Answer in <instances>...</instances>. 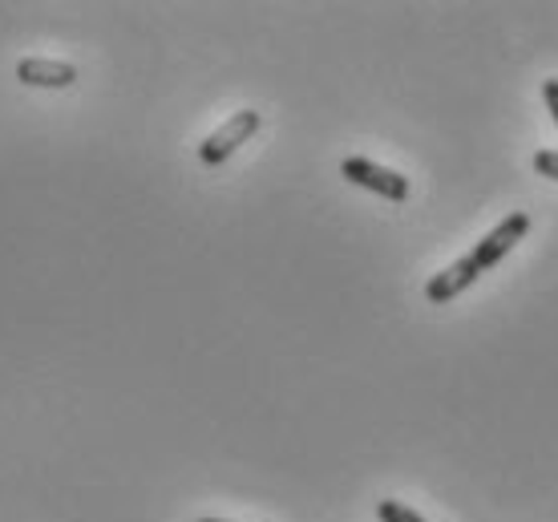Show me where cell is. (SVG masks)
Here are the masks:
<instances>
[{
  "instance_id": "1",
  "label": "cell",
  "mask_w": 558,
  "mask_h": 522,
  "mask_svg": "<svg viewBox=\"0 0 558 522\" xmlns=\"http://www.w3.org/2000/svg\"><path fill=\"white\" fill-rule=\"evenodd\" d=\"M255 130H259V110H239L235 118H227L223 126L215 130L203 146H198V158H203V167H223L227 158L235 155L243 142L252 138Z\"/></svg>"
},
{
  "instance_id": "5",
  "label": "cell",
  "mask_w": 558,
  "mask_h": 522,
  "mask_svg": "<svg viewBox=\"0 0 558 522\" xmlns=\"http://www.w3.org/2000/svg\"><path fill=\"white\" fill-rule=\"evenodd\" d=\"M16 82L21 85H41V89H65L77 82V70L65 61H45V57H25L16 65Z\"/></svg>"
},
{
  "instance_id": "8",
  "label": "cell",
  "mask_w": 558,
  "mask_h": 522,
  "mask_svg": "<svg viewBox=\"0 0 558 522\" xmlns=\"http://www.w3.org/2000/svg\"><path fill=\"white\" fill-rule=\"evenodd\" d=\"M543 98H546V110H550V118L558 122V77H546V82H543Z\"/></svg>"
},
{
  "instance_id": "9",
  "label": "cell",
  "mask_w": 558,
  "mask_h": 522,
  "mask_svg": "<svg viewBox=\"0 0 558 522\" xmlns=\"http://www.w3.org/2000/svg\"><path fill=\"white\" fill-rule=\"evenodd\" d=\"M198 522H223V519H198Z\"/></svg>"
},
{
  "instance_id": "3",
  "label": "cell",
  "mask_w": 558,
  "mask_h": 522,
  "mask_svg": "<svg viewBox=\"0 0 558 522\" xmlns=\"http://www.w3.org/2000/svg\"><path fill=\"white\" fill-rule=\"evenodd\" d=\"M526 231H531V215H526V211L506 215V219L498 227H494V231H486V235H482V243H477V247L470 255L477 259V268H482V271L498 268L506 255H510L518 247V243L526 240Z\"/></svg>"
},
{
  "instance_id": "4",
  "label": "cell",
  "mask_w": 558,
  "mask_h": 522,
  "mask_svg": "<svg viewBox=\"0 0 558 522\" xmlns=\"http://www.w3.org/2000/svg\"><path fill=\"white\" fill-rule=\"evenodd\" d=\"M477 276H482V268H477L474 255H461V259H453L446 271H437V276L425 283V296H429V304H449V300L461 296Z\"/></svg>"
},
{
  "instance_id": "6",
  "label": "cell",
  "mask_w": 558,
  "mask_h": 522,
  "mask_svg": "<svg viewBox=\"0 0 558 522\" xmlns=\"http://www.w3.org/2000/svg\"><path fill=\"white\" fill-rule=\"evenodd\" d=\"M377 519H380V522H425V519L417 514V510H409L405 502H392V498L377 502Z\"/></svg>"
},
{
  "instance_id": "2",
  "label": "cell",
  "mask_w": 558,
  "mask_h": 522,
  "mask_svg": "<svg viewBox=\"0 0 558 522\" xmlns=\"http://www.w3.org/2000/svg\"><path fill=\"white\" fill-rule=\"evenodd\" d=\"M340 174H344L349 183L364 186V191H373V195L389 198V203H405V198H409V179H405V174L380 167V162H368V158H344V162H340Z\"/></svg>"
},
{
  "instance_id": "7",
  "label": "cell",
  "mask_w": 558,
  "mask_h": 522,
  "mask_svg": "<svg viewBox=\"0 0 558 522\" xmlns=\"http://www.w3.org/2000/svg\"><path fill=\"white\" fill-rule=\"evenodd\" d=\"M534 170L558 183V150H538V155H534Z\"/></svg>"
}]
</instances>
